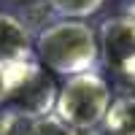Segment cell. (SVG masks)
Returning <instances> with one entry per match:
<instances>
[{
	"label": "cell",
	"instance_id": "6da1fadb",
	"mask_svg": "<svg viewBox=\"0 0 135 135\" xmlns=\"http://www.w3.org/2000/svg\"><path fill=\"white\" fill-rule=\"evenodd\" d=\"M97 35L92 27L76 19H57L35 38V62L60 76L89 73L97 65Z\"/></svg>",
	"mask_w": 135,
	"mask_h": 135
},
{
	"label": "cell",
	"instance_id": "7a4b0ae2",
	"mask_svg": "<svg viewBox=\"0 0 135 135\" xmlns=\"http://www.w3.org/2000/svg\"><path fill=\"white\" fill-rule=\"evenodd\" d=\"M111 108V86L100 73H78L62 84L57 103H54V119L65 127L78 132H92Z\"/></svg>",
	"mask_w": 135,
	"mask_h": 135
},
{
	"label": "cell",
	"instance_id": "3957f363",
	"mask_svg": "<svg viewBox=\"0 0 135 135\" xmlns=\"http://www.w3.org/2000/svg\"><path fill=\"white\" fill-rule=\"evenodd\" d=\"M11 97H14L16 105H19V111H16L19 116L35 122V119H46L49 116V111L57 103V89H54L51 78L43 73L41 65H38Z\"/></svg>",
	"mask_w": 135,
	"mask_h": 135
},
{
	"label": "cell",
	"instance_id": "277c9868",
	"mask_svg": "<svg viewBox=\"0 0 135 135\" xmlns=\"http://www.w3.org/2000/svg\"><path fill=\"white\" fill-rule=\"evenodd\" d=\"M100 46L105 51V60L122 70V65L135 60V19L132 16L108 19L100 30Z\"/></svg>",
	"mask_w": 135,
	"mask_h": 135
},
{
	"label": "cell",
	"instance_id": "5b68a950",
	"mask_svg": "<svg viewBox=\"0 0 135 135\" xmlns=\"http://www.w3.org/2000/svg\"><path fill=\"white\" fill-rule=\"evenodd\" d=\"M30 51V35L25 25L11 14H0V60H27Z\"/></svg>",
	"mask_w": 135,
	"mask_h": 135
},
{
	"label": "cell",
	"instance_id": "8992f818",
	"mask_svg": "<svg viewBox=\"0 0 135 135\" xmlns=\"http://www.w3.org/2000/svg\"><path fill=\"white\" fill-rule=\"evenodd\" d=\"M103 124L111 135H135V95L111 100Z\"/></svg>",
	"mask_w": 135,
	"mask_h": 135
},
{
	"label": "cell",
	"instance_id": "52a82bcc",
	"mask_svg": "<svg viewBox=\"0 0 135 135\" xmlns=\"http://www.w3.org/2000/svg\"><path fill=\"white\" fill-rule=\"evenodd\" d=\"M103 3L105 0H49V6H51V11L57 16L76 19V22H81L84 16L97 14V11L103 8Z\"/></svg>",
	"mask_w": 135,
	"mask_h": 135
}]
</instances>
